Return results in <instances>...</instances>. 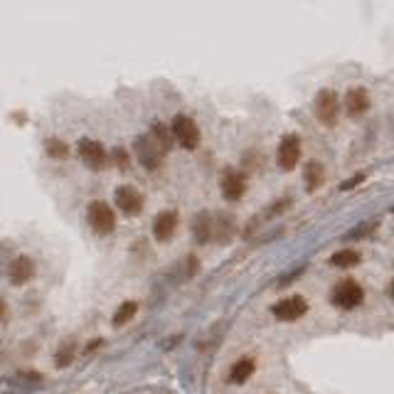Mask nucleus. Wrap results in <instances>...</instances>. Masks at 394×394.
<instances>
[{
    "label": "nucleus",
    "mask_w": 394,
    "mask_h": 394,
    "mask_svg": "<svg viewBox=\"0 0 394 394\" xmlns=\"http://www.w3.org/2000/svg\"><path fill=\"white\" fill-rule=\"evenodd\" d=\"M45 153L54 160H65L67 155H69V148H67L65 141H59V138H50V141H45Z\"/></svg>",
    "instance_id": "412c9836"
},
{
    "label": "nucleus",
    "mask_w": 394,
    "mask_h": 394,
    "mask_svg": "<svg viewBox=\"0 0 394 394\" xmlns=\"http://www.w3.org/2000/svg\"><path fill=\"white\" fill-rule=\"evenodd\" d=\"M6 316H8V306H6V300L0 298V323L6 320Z\"/></svg>",
    "instance_id": "a878e982"
},
{
    "label": "nucleus",
    "mask_w": 394,
    "mask_h": 394,
    "mask_svg": "<svg viewBox=\"0 0 394 394\" xmlns=\"http://www.w3.org/2000/svg\"><path fill=\"white\" fill-rule=\"evenodd\" d=\"M171 131H173V138H175L185 151H195V148L200 146V129L195 124V118L185 116V113H177V116L173 118Z\"/></svg>",
    "instance_id": "39448f33"
},
{
    "label": "nucleus",
    "mask_w": 394,
    "mask_h": 394,
    "mask_svg": "<svg viewBox=\"0 0 394 394\" xmlns=\"http://www.w3.org/2000/svg\"><path fill=\"white\" fill-rule=\"evenodd\" d=\"M300 160V138L296 133L283 135L276 148V163L281 171H294Z\"/></svg>",
    "instance_id": "1a4fd4ad"
},
{
    "label": "nucleus",
    "mask_w": 394,
    "mask_h": 394,
    "mask_svg": "<svg viewBox=\"0 0 394 394\" xmlns=\"http://www.w3.org/2000/svg\"><path fill=\"white\" fill-rule=\"evenodd\" d=\"M313 113L323 126H336L340 118V96L333 89H320L313 99Z\"/></svg>",
    "instance_id": "f257e3e1"
},
{
    "label": "nucleus",
    "mask_w": 394,
    "mask_h": 394,
    "mask_svg": "<svg viewBox=\"0 0 394 394\" xmlns=\"http://www.w3.org/2000/svg\"><path fill=\"white\" fill-rule=\"evenodd\" d=\"M113 202H116V207L124 212L126 217H138L143 212V202L146 200H143V195L133 185H121L113 193Z\"/></svg>",
    "instance_id": "6e6552de"
},
{
    "label": "nucleus",
    "mask_w": 394,
    "mask_h": 394,
    "mask_svg": "<svg viewBox=\"0 0 394 394\" xmlns=\"http://www.w3.org/2000/svg\"><path fill=\"white\" fill-rule=\"evenodd\" d=\"M219 188H222L224 200H230V202L241 200L244 193H247V175L241 171H234V168H227V171L222 173V183H219Z\"/></svg>",
    "instance_id": "9d476101"
},
{
    "label": "nucleus",
    "mask_w": 394,
    "mask_h": 394,
    "mask_svg": "<svg viewBox=\"0 0 394 394\" xmlns=\"http://www.w3.org/2000/svg\"><path fill=\"white\" fill-rule=\"evenodd\" d=\"M360 252H355V249H340V252H336L333 256H330V266H336V269H353V266L360 264Z\"/></svg>",
    "instance_id": "f3484780"
},
{
    "label": "nucleus",
    "mask_w": 394,
    "mask_h": 394,
    "mask_svg": "<svg viewBox=\"0 0 394 394\" xmlns=\"http://www.w3.org/2000/svg\"><path fill=\"white\" fill-rule=\"evenodd\" d=\"M256 370V362L252 358H239L234 365L230 367V382L232 384H244Z\"/></svg>",
    "instance_id": "2eb2a0df"
},
{
    "label": "nucleus",
    "mask_w": 394,
    "mask_h": 394,
    "mask_svg": "<svg viewBox=\"0 0 394 394\" xmlns=\"http://www.w3.org/2000/svg\"><path fill=\"white\" fill-rule=\"evenodd\" d=\"M195 271H197V259H195V256H188V274L193 276Z\"/></svg>",
    "instance_id": "393cba45"
},
{
    "label": "nucleus",
    "mask_w": 394,
    "mask_h": 394,
    "mask_svg": "<svg viewBox=\"0 0 394 394\" xmlns=\"http://www.w3.org/2000/svg\"><path fill=\"white\" fill-rule=\"evenodd\" d=\"M177 230V212L175 210H163L155 215L153 219V237L158 241H171Z\"/></svg>",
    "instance_id": "9b49d317"
},
{
    "label": "nucleus",
    "mask_w": 394,
    "mask_h": 394,
    "mask_svg": "<svg viewBox=\"0 0 394 394\" xmlns=\"http://www.w3.org/2000/svg\"><path fill=\"white\" fill-rule=\"evenodd\" d=\"M271 313L281 323H294V320H298V318H303L308 313V300L303 296H289V298L276 300Z\"/></svg>",
    "instance_id": "0eeeda50"
},
{
    "label": "nucleus",
    "mask_w": 394,
    "mask_h": 394,
    "mask_svg": "<svg viewBox=\"0 0 394 394\" xmlns=\"http://www.w3.org/2000/svg\"><path fill=\"white\" fill-rule=\"evenodd\" d=\"M330 300L340 311H353V308H358L365 300V291H362V286L358 281L345 278V281L336 283V289L330 291Z\"/></svg>",
    "instance_id": "f03ea898"
},
{
    "label": "nucleus",
    "mask_w": 394,
    "mask_h": 394,
    "mask_svg": "<svg viewBox=\"0 0 394 394\" xmlns=\"http://www.w3.org/2000/svg\"><path fill=\"white\" fill-rule=\"evenodd\" d=\"M151 135H153V141L158 143L160 148H163L165 153L171 151V146H173V131L168 129V126H163L158 121V124H153V129H151Z\"/></svg>",
    "instance_id": "aec40b11"
},
{
    "label": "nucleus",
    "mask_w": 394,
    "mask_h": 394,
    "mask_svg": "<svg viewBox=\"0 0 394 394\" xmlns=\"http://www.w3.org/2000/svg\"><path fill=\"white\" fill-rule=\"evenodd\" d=\"M87 222L89 227L96 232V234H111L113 230H116V215H113V210L106 202L101 200H94L89 202L87 207Z\"/></svg>",
    "instance_id": "7ed1b4c3"
},
{
    "label": "nucleus",
    "mask_w": 394,
    "mask_h": 394,
    "mask_svg": "<svg viewBox=\"0 0 394 394\" xmlns=\"http://www.w3.org/2000/svg\"><path fill=\"white\" fill-rule=\"evenodd\" d=\"M77 153L89 171H104L106 165L111 163V155L106 153V148L94 138H82L77 143Z\"/></svg>",
    "instance_id": "20e7f679"
},
{
    "label": "nucleus",
    "mask_w": 394,
    "mask_h": 394,
    "mask_svg": "<svg viewBox=\"0 0 394 394\" xmlns=\"http://www.w3.org/2000/svg\"><path fill=\"white\" fill-rule=\"evenodd\" d=\"M303 183H306L308 193H313V190L320 188V185L325 183V168H323V163H318V160H308L306 168H303Z\"/></svg>",
    "instance_id": "4468645a"
},
{
    "label": "nucleus",
    "mask_w": 394,
    "mask_h": 394,
    "mask_svg": "<svg viewBox=\"0 0 394 394\" xmlns=\"http://www.w3.org/2000/svg\"><path fill=\"white\" fill-rule=\"evenodd\" d=\"M234 232V219L227 217V215H219V217H212V237L219 241H227Z\"/></svg>",
    "instance_id": "a211bd4d"
},
{
    "label": "nucleus",
    "mask_w": 394,
    "mask_h": 394,
    "mask_svg": "<svg viewBox=\"0 0 394 394\" xmlns=\"http://www.w3.org/2000/svg\"><path fill=\"white\" fill-rule=\"evenodd\" d=\"M193 234H195V239L200 241V244H207V241L212 239V217H210V212H200V215L195 217Z\"/></svg>",
    "instance_id": "dca6fc26"
},
{
    "label": "nucleus",
    "mask_w": 394,
    "mask_h": 394,
    "mask_svg": "<svg viewBox=\"0 0 394 394\" xmlns=\"http://www.w3.org/2000/svg\"><path fill=\"white\" fill-rule=\"evenodd\" d=\"M362 177H365V175H355V177H350V180H345V183H342V190H350V188H355V185H358L360 180H362Z\"/></svg>",
    "instance_id": "b1692460"
},
{
    "label": "nucleus",
    "mask_w": 394,
    "mask_h": 394,
    "mask_svg": "<svg viewBox=\"0 0 394 394\" xmlns=\"http://www.w3.org/2000/svg\"><path fill=\"white\" fill-rule=\"evenodd\" d=\"M133 148H135V155H138V163H141L143 168H148V171H155V168H160L165 151L153 141V135H151V133L138 135V138H135V143H133Z\"/></svg>",
    "instance_id": "423d86ee"
},
{
    "label": "nucleus",
    "mask_w": 394,
    "mask_h": 394,
    "mask_svg": "<svg viewBox=\"0 0 394 394\" xmlns=\"http://www.w3.org/2000/svg\"><path fill=\"white\" fill-rule=\"evenodd\" d=\"M8 276L15 286H23V283L32 281L35 276V261L30 259V256H18V259H12L10 266H8Z\"/></svg>",
    "instance_id": "f8f14e48"
},
{
    "label": "nucleus",
    "mask_w": 394,
    "mask_h": 394,
    "mask_svg": "<svg viewBox=\"0 0 394 394\" xmlns=\"http://www.w3.org/2000/svg\"><path fill=\"white\" fill-rule=\"evenodd\" d=\"M387 291H389V296H392V300H394V281L389 283V289H387Z\"/></svg>",
    "instance_id": "bb28decb"
},
{
    "label": "nucleus",
    "mask_w": 394,
    "mask_h": 394,
    "mask_svg": "<svg viewBox=\"0 0 394 394\" xmlns=\"http://www.w3.org/2000/svg\"><path fill=\"white\" fill-rule=\"evenodd\" d=\"M69 362H72V345L67 347V350H59V355H57V365L59 367L69 365Z\"/></svg>",
    "instance_id": "5701e85b"
},
{
    "label": "nucleus",
    "mask_w": 394,
    "mask_h": 394,
    "mask_svg": "<svg viewBox=\"0 0 394 394\" xmlns=\"http://www.w3.org/2000/svg\"><path fill=\"white\" fill-rule=\"evenodd\" d=\"M109 155H111V163H116V168H121V171H126V168H129L131 160H129V153H126L124 148H113Z\"/></svg>",
    "instance_id": "4be33fe9"
},
{
    "label": "nucleus",
    "mask_w": 394,
    "mask_h": 394,
    "mask_svg": "<svg viewBox=\"0 0 394 394\" xmlns=\"http://www.w3.org/2000/svg\"><path fill=\"white\" fill-rule=\"evenodd\" d=\"M342 104H345V111L350 113V116H362V113L370 109V94H367V89L353 87V89H347Z\"/></svg>",
    "instance_id": "ddd939ff"
},
{
    "label": "nucleus",
    "mask_w": 394,
    "mask_h": 394,
    "mask_svg": "<svg viewBox=\"0 0 394 394\" xmlns=\"http://www.w3.org/2000/svg\"><path fill=\"white\" fill-rule=\"evenodd\" d=\"M135 313H138V303H135V300H124V303L116 308V313H113V325L121 328V325L131 323L135 318Z\"/></svg>",
    "instance_id": "6ab92c4d"
}]
</instances>
